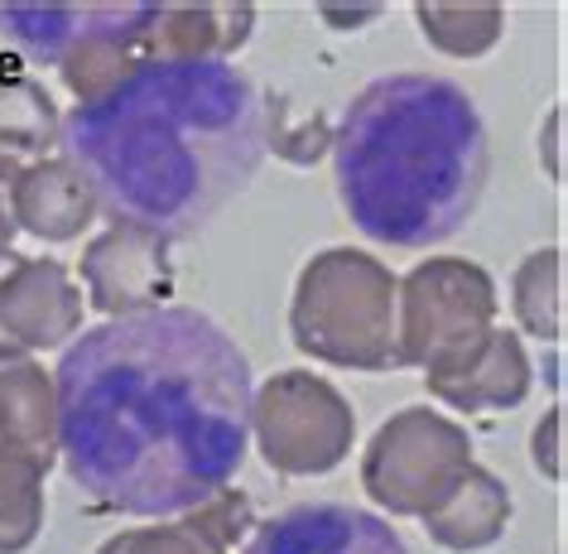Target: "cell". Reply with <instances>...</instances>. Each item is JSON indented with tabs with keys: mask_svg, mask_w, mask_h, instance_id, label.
Here are the masks:
<instances>
[{
	"mask_svg": "<svg viewBox=\"0 0 568 554\" xmlns=\"http://www.w3.org/2000/svg\"><path fill=\"white\" fill-rule=\"evenodd\" d=\"M251 366L197 309L150 304L97 323L59 362L68 477L125 516L207 506L251 444Z\"/></svg>",
	"mask_w": 568,
	"mask_h": 554,
	"instance_id": "1",
	"label": "cell"
},
{
	"mask_svg": "<svg viewBox=\"0 0 568 554\" xmlns=\"http://www.w3.org/2000/svg\"><path fill=\"white\" fill-rule=\"evenodd\" d=\"M63 154L121 232L193 236L246 193L265 160V102L207 53L140 63L63 121Z\"/></svg>",
	"mask_w": 568,
	"mask_h": 554,
	"instance_id": "2",
	"label": "cell"
},
{
	"mask_svg": "<svg viewBox=\"0 0 568 554\" xmlns=\"http://www.w3.org/2000/svg\"><path fill=\"white\" fill-rule=\"evenodd\" d=\"M337 198L381 246H438L458 236L491 174L487 125L448 78L400 73L352 97L333 135Z\"/></svg>",
	"mask_w": 568,
	"mask_h": 554,
	"instance_id": "3",
	"label": "cell"
},
{
	"mask_svg": "<svg viewBox=\"0 0 568 554\" xmlns=\"http://www.w3.org/2000/svg\"><path fill=\"white\" fill-rule=\"evenodd\" d=\"M395 285L376 255L333 246L300 270L290 304L294 347L314 362L347 372H386L400 366L395 352Z\"/></svg>",
	"mask_w": 568,
	"mask_h": 554,
	"instance_id": "4",
	"label": "cell"
},
{
	"mask_svg": "<svg viewBox=\"0 0 568 554\" xmlns=\"http://www.w3.org/2000/svg\"><path fill=\"white\" fill-rule=\"evenodd\" d=\"M496 319V285L473 261H424L395 285V352L429 376L453 372Z\"/></svg>",
	"mask_w": 568,
	"mask_h": 554,
	"instance_id": "5",
	"label": "cell"
},
{
	"mask_svg": "<svg viewBox=\"0 0 568 554\" xmlns=\"http://www.w3.org/2000/svg\"><path fill=\"white\" fill-rule=\"evenodd\" d=\"M352 405L314 372H280L251 391V439L275 473H333L352 453Z\"/></svg>",
	"mask_w": 568,
	"mask_h": 554,
	"instance_id": "6",
	"label": "cell"
},
{
	"mask_svg": "<svg viewBox=\"0 0 568 554\" xmlns=\"http://www.w3.org/2000/svg\"><path fill=\"white\" fill-rule=\"evenodd\" d=\"M473 467V444L453 420L434 410H405L381 424L362 463V482L376 506L395 516H429L458 477Z\"/></svg>",
	"mask_w": 568,
	"mask_h": 554,
	"instance_id": "7",
	"label": "cell"
},
{
	"mask_svg": "<svg viewBox=\"0 0 568 554\" xmlns=\"http://www.w3.org/2000/svg\"><path fill=\"white\" fill-rule=\"evenodd\" d=\"M246 554H409V550L372 511L314 502L265 521L246 545Z\"/></svg>",
	"mask_w": 568,
	"mask_h": 554,
	"instance_id": "8",
	"label": "cell"
},
{
	"mask_svg": "<svg viewBox=\"0 0 568 554\" xmlns=\"http://www.w3.org/2000/svg\"><path fill=\"white\" fill-rule=\"evenodd\" d=\"M429 386L458 410H506L520 405L530 391V362L516 333L491 329L453 372L429 376Z\"/></svg>",
	"mask_w": 568,
	"mask_h": 554,
	"instance_id": "9",
	"label": "cell"
},
{
	"mask_svg": "<svg viewBox=\"0 0 568 554\" xmlns=\"http://www.w3.org/2000/svg\"><path fill=\"white\" fill-rule=\"evenodd\" d=\"M92 193L88 183L73 174L68 160L34 164L24 174L10 179V218H20L24 232L44 236V241H68L92 222Z\"/></svg>",
	"mask_w": 568,
	"mask_h": 554,
	"instance_id": "10",
	"label": "cell"
},
{
	"mask_svg": "<svg viewBox=\"0 0 568 554\" xmlns=\"http://www.w3.org/2000/svg\"><path fill=\"white\" fill-rule=\"evenodd\" d=\"M506 516H510L506 487L487 473V467L473 463L458 477V487H453L424 521H429V531H434L438 545H448V550H481V545H491V540L506 531Z\"/></svg>",
	"mask_w": 568,
	"mask_h": 554,
	"instance_id": "11",
	"label": "cell"
},
{
	"mask_svg": "<svg viewBox=\"0 0 568 554\" xmlns=\"http://www.w3.org/2000/svg\"><path fill=\"white\" fill-rule=\"evenodd\" d=\"M44 467L49 453L30 444H0V554H16L44 521Z\"/></svg>",
	"mask_w": 568,
	"mask_h": 554,
	"instance_id": "12",
	"label": "cell"
},
{
	"mask_svg": "<svg viewBox=\"0 0 568 554\" xmlns=\"http://www.w3.org/2000/svg\"><path fill=\"white\" fill-rule=\"evenodd\" d=\"M516 314L535 338H564V261L535 251L516 275Z\"/></svg>",
	"mask_w": 568,
	"mask_h": 554,
	"instance_id": "13",
	"label": "cell"
},
{
	"mask_svg": "<svg viewBox=\"0 0 568 554\" xmlns=\"http://www.w3.org/2000/svg\"><path fill=\"white\" fill-rule=\"evenodd\" d=\"M102 554H140L135 550V540L131 535H121V540H111V545ZM160 554H222L217 545H207L203 535H183V531H160Z\"/></svg>",
	"mask_w": 568,
	"mask_h": 554,
	"instance_id": "14",
	"label": "cell"
},
{
	"mask_svg": "<svg viewBox=\"0 0 568 554\" xmlns=\"http://www.w3.org/2000/svg\"><path fill=\"white\" fill-rule=\"evenodd\" d=\"M10 179H16V164H0V251H6V241H10V208H6V198H10Z\"/></svg>",
	"mask_w": 568,
	"mask_h": 554,
	"instance_id": "15",
	"label": "cell"
}]
</instances>
